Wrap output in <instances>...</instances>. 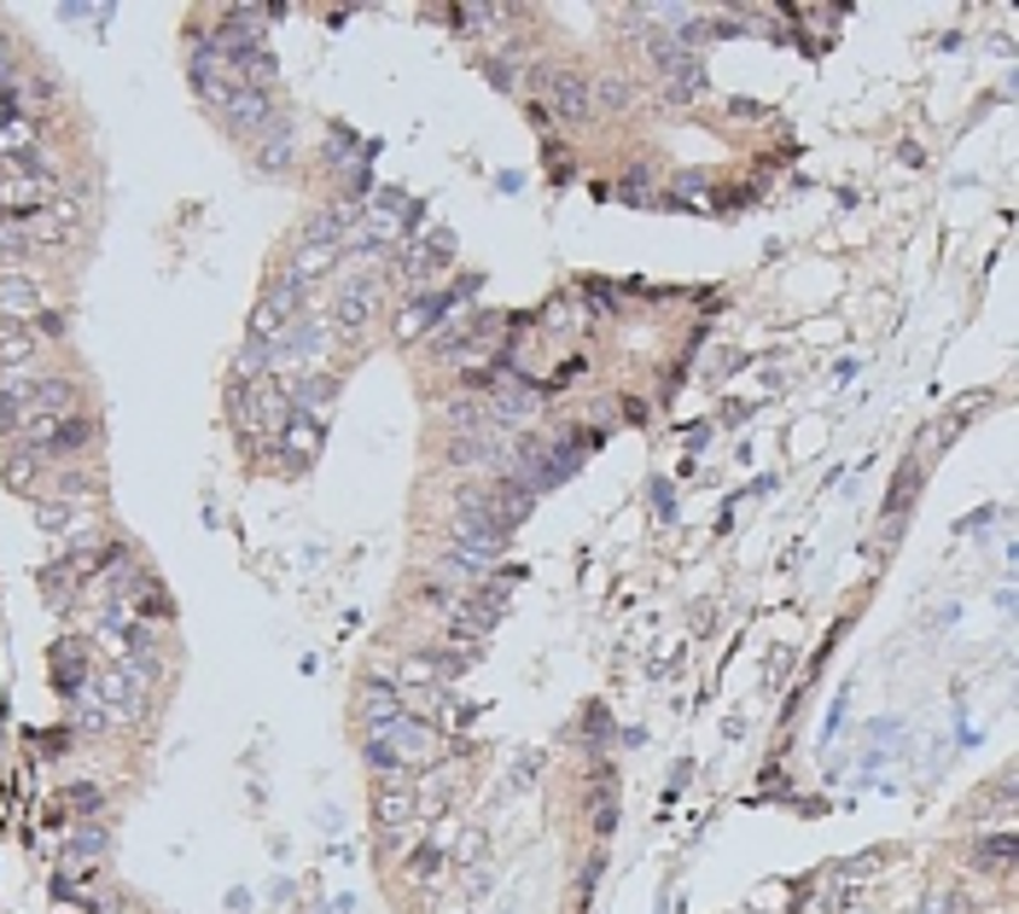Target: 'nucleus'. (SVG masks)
<instances>
[{
  "label": "nucleus",
  "mask_w": 1019,
  "mask_h": 914,
  "mask_svg": "<svg viewBox=\"0 0 1019 914\" xmlns=\"http://www.w3.org/2000/svg\"><path fill=\"white\" fill-rule=\"evenodd\" d=\"M228 414L245 443H280L285 420H292V396H285L280 379H251L228 391Z\"/></svg>",
  "instance_id": "f257e3e1"
},
{
  "label": "nucleus",
  "mask_w": 1019,
  "mask_h": 914,
  "mask_svg": "<svg viewBox=\"0 0 1019 914\" xmlns=\"http://www.w3.org/2000/svg\"><path fill=\"white\" fill-rule=\"evenodd\" d=\"M437 735H432V722L425 717H397V722H384L373 728V740H367V763L384 769V775H402V769H425V763H437Z\"/></svg>",
  "instance_id": "f03ea898"
},
{
  "label": "nucleus",
  "mask_w": 1019,
  "mask_h": 914,
  "mask_svg": "<svg viewBox=\"0 0 1019 914\" xmlns=\"http://www.w3.org/2000/svg\"><path fill=\"white\" fill-rule=\"evenodd\" d=\"M484 414H489V425H501V432H507V425H530L542 414V396H536V384H530V379L513 373V379H496V391L484 396Z\"/></svg>",
  "instance_id": "7ed1b4c3"
},
{
  "label": "nucleus",
  "mask_w": 1019,
  "mask_h": 914,
  "mask_svg": "<svg viewBox=\"0 0 1019 914\" xmlns=\"http://www.w3.org/2000/svg\"><path fill=\"white\" fill-rule=\"evenodd\" d=\"M652 65H659L664 88L676 94V99H687V94H700V88H705L700 58H693V47H682L676 35H652Z\"/></svg>",
  "instance_id": "20e7f679"
},
{
  "label": "nucleus",
  "mask_w": 1019,
  "mask_h": 914,
  "mask_svg": "<svg viewBox=\"0 0 1019 914\" xmlns=\"http://www.w3.org/2000/svg\"><path fill=\"white\" fill-rule=\"evenodd\" d=\"M536 88L560 123H588L595 117V106H588V76H577V70H542Z\"/></svg>",
  "instance_id": "39448f33"
},
{
  "label": "nucleus",
  "mask_w": 1019,
  "mask_h": 914,
  "mask_svg": "<svg viewBox=\"0 0 1019 914\" xmlns=\"http://www.w3.org/2000/svg\"><path fill=\"white\" fill-rule=\"evenodd\" d=\"M41 286L18 269H0V327H35L41 320Z\"/></svg>",
  "instance_id": "423d86ee"
},
{
  "label": "nucleus",
  "mask_w": 1019,
  "mask_h": 914,
  "mask_svg": "<svg viewBox=\"0 0 1019 914\" xmlns=\"http://www.w3.org/2000/svg\"><path fill=\"white\" fill-rule=\"evenodd\" d=\"M221 117H228V123H234L245 140H262V134L274 129V99H269V94H251V88H245V94H234L228 106H221Z\"/></svg>",
  "instance_id": "0eeeda50"
},
{
  "label": "nucleus",
  "mask_w": 1019,
  "mask_h": 914,
  "mask_svg": "<svg viewBox=\"0 0 1019 914\" xmlns=\"http://www.w3.org/2000/svg\"><path fill=\"white\" fill-rule=\"evenodd\" d=\"M373 303H379L373 280H344L338 297H333V327H338V333H361L367 315H373Z\"/></svg>",
  "instance_id": "6e6552de"
},
{
  "label": "nucleus",
  "mask_w": 1019,
  "mask_h": 914,
  "mask_svg": "<svg viewBox=\"0 0 1019 914\" xmlns=\"http://www.w3.org/2000/svg\"><path fill=\"white\" fill-rule=\"evenodd\" d=\"M41 361V344L30 327H0V373L7 379H30Z\"/></svg>",
  "instance_id": "1a4fd4ad"
},
{
  "label": "nucleus",
  "mask_w": 1019,
  "mask_h": 914,
  "mask_svg": "<svg viewBox=\"0 0 1019 914\" xmlns=\"http://www.w3.org/2000/svg\"><path fill=\"white\" fill-rule=\"evenodd\" d=\"M280 449H292V455H285V472L310 466V460H315V449H321V420L292 409V420H285V432H280Z\"/></svg>",
  "instance_id": "9d476101"
},
{
  "label": "nucleus",
  "mask_w": 1019,
  "mask_h": 914,
  "mask_svg": "<svg viewBox=\"0 0 1019 914\" xmlns=\"http://www.w3.org/2000/svg\"><path fill=\"white\" fill-rule=\"evenodd\" d=\"M35 146H41V123H35V117L18 111V117L0 123V164H30Z\"/></svg>",
  "instance_id": "9b49d317"
},
{
  "label": "nucleus",
  "mask_w": 1019,
  "mask_h": 914,
  "mask_svg": "<svg viewBox=\"0 0 1019 914\" xmlns=\"http://www.w3.org/2000/svg\"><path fill=\"white\" fill-rule=\"evenodd\" d=\"M530 507H536V490H530V483H519V478H501V483H489V513H496L507 531H513V524L530 513Z\"/></svg>",
  "instance_id": "f8f14e48"
},
{
  "label": "nucleus",
  "mask_w": 1019,
  "mask_h": 914,
  "mask_svg": "<svg viewBox=\"0 0 1019 914\" xmlns=\"http://www.w3.org/2000/svg\"><path fill=\"white\" fill-rule=\"evenodd\" d=\"M338 269V251H326V246H297V257L285 262V280H297L303 292L315 286V280H326Z\"/></svg>",
  "instance_id": "ddd939ff"
},
{
  "label": "nucleus",
  "mask_w": 1019,
  "mask_h": 914,
  "mask_svg": "<svg viewBox=\"0 0 1019 914\" xmlns=\"http://www.w3.org/2000/svg\"><path fill=\"white\" fill-rule=\"evenodd\" d=\"M373 816H379L384 827L397 833V827H408V821L420 816V798H414V792H408V786H397V781H391V786H384L379 798H373Z\"/></svg>",
  "instance_id": "4468645a"
},
{
  "label": "nucleus",
  "mask_w": 1019,
  "mask_h": 914,
  "mask_svg": "<svg viewBox=\"0 0 1019 914\" xmlns=\"http://www.w3.org/2000/svg\"><path fill=\"white\" fill-rule=\"evenodd\" d=\"M361 710H367V722H373V728H384V722L402 717V694H397L391 682H373V687L361 694Z\"/></svg>",
  "instance_id": "2eb2a0df"
},
{
  "label": "nucleus",
  "mask_w": 1019,
  "mask_h": 914,
  "mask_svg": "<svg viewBox=\"0 0 1019 914\" xmlns=\"http://www.w3.org/2000/svg\"><path fill=\"white\" fill-rule=\"evenodd\" d=\"M437 315H443V297H414V303H408V315L397 320V333L402 338H420V333L437 327Z\"/></svg>",
  "instance_id": "dca6fc26"
},
{
  "label": "nucleus",
  "mask_w": 1019,
  "mask_h": 914,
  "mask_svg": "<svg viewBox=\"0 0 1019 914\" xmlns=\"http://www.w3.org/2000/svg\"><path fill=\"white\" fill-rule=\"evenodd\" d=\"M35 472H41V455H35V449H24V443H18V449H7V483H12L18 496L35 490Z\"/></svg>",
  "instance_id": "f3484780"
},
{
  "label": "nucleus",
  "mask_w": 1019,
  "mask_h": 914,
  "mask_svg": "<svg viewBox=\"0 0 1019 914\" xmlns=\"http://www.w3.org/2000/svg\"><path fill=\"white\" fill-rule=\"evenodd\" d=\"M978 862H985L990 873H1008V862H1013V833H996V839L978 845Z\"/></svg>",
  "instance_id": "a211bd4d"
},
{
  "label": "nucleus",
  "mask_w": 1019,
  "mask_h": 914,
  "mask_svg": "<svg viewBox=\"0 0 1019 914\" xmlns=\"http://www.w3.org/2000/svg\"><path fill=\"white\" fill-rule=\"evenodd\" d=\"M30 251V239H24V221L18 216H0V262H18Z\"/></svg>",
  "instance_id": "6ab92c4d"
},
{
  "label": "nucleus",
  "mask_w": 1019,
  "mask_h": 914,
  "mask_svg": "<svg viewBox=\"0 0 1019 914\" xmlns=\"http://www.w3.org/2000/svg\"><path fill=\"white\" fill-rule=\"evenodd\" d=\"M588 106H595V111H624L629 106V88L618 83V76H606V83L588 88Z\"/></svg>",
  "instance_id": "aec40b11"
},
{
  "label": "nucleus",
  "mask_w": 1019,
  "mask_h": 914,
  "mask_svg": "<svg viewBox=\"0 0 1019 914\" xmlns=\"http://www.w3.org/2000/svg\"><path fill=\"white\" fill-rule=\"evenodd\" d=\"M18 425H24V409H18V391H12V384H0V437H18Z\"/></svg>",
  "instance_id": "412c9836"
},
{
  "label": "nucleus",
  "mask_w": 1019,
  "mask_h": 914,
  "mask_svg": "<svg viewBox=\"0 0 1019 914\" xmlns=\"http://www.w3.org/2000/svg\"><path fill=\"white\" fill-rule=\"evenodd\" d=\"M624 193H629V198H636V205H647V198H652V187H647V175H641V170H636V175H629V181H624Z\"/></svg>",
  "instance_id": "4be33fe9"
},
{
  "label": "nucleus",
  "mask_w": 1019,
  "mask_h": 914,
  "mask_svg": "<svg viewBox=\"0 0 1019 914\" xmlns=\"http://www.w3.org/2000/svg\"><path fill=\"white\" fill-rule=\"evenodd\" d=\"M0 83H12V70H7V35H0Z\"/></svg>",
  "instance_id": "5701e85b"
}]
</instances>
